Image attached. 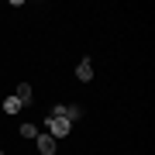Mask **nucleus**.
<instances>
[{
    "instance_id": "obj_1",
    "label": "nucleus",
    "mask_w": 155,
    "mask_h": 155,
    "mask_svg": "<svg viewBox=\"0 0 155 155\" xmlns=\"http://www.w3.org/2000/svg\"><path fill=\"white\" fill-rule=\"evenodd\" d=\"M41 124H45V134H52L55 141L59 138H69V131H72V121H66V117H52V114L45 117Z\"/></svg>"
},
{
    "instance_id": "obj_7",
    "label": "nucleus",
    "mask_w": 155,
    "mask_h": 155,
    "mask_svg": "<svg viewBox=\"0 0 155 155\" xmlns=\"http://www.w3.org/2000/svg\"><path fill=\"white\" fill-rule=\"evenodd\" d=\"M21 138H38V124L24 121V124H21Z\"/></svg>"
},
{
    "instance_id": "obj_6",
    "label": "nucleus",
    "mask_w": 155,
    "mask_h": 155,
    "mask_svg": "<svg viewBox=\"0 0 155 155\" xmlns=\"http://www.w3.org/2000/svg\"><path fill=\"white\" fill-rule=\"evenodd\" d=\"M62 117H66V121H79V117H83V107H76V104H66Z\"/></svg>"
},
{
    "instance_id": "obj_2",
    "label": "nucleus",
    "mask_w": 155,
    "mask_h": 155,
    "mask_svg": "<svg viewBox=\"0 0 155 155\" xmlns=\"http://www.w3.org/2000/svg\"><path fill=\"white\" fill-rule=\"evenodd\" d=\"M76 79H79V83H93V59H79Z\"/></svg>"
},
{
    "instance_id": "obj_3",
    "label": "nucleus",
    "mask_w": 155,
    "mask_h": 155,
    "mask_svg": "<svg viewBox=\"0 0 155 155\" xmlns=\"http://www.w3.org/2000/svg\"><path fill=\"white\" fill-rule=\"evenodd\" d=\"M38 152L41 155H55V138L45 134V131H38Z\"/></svg>"
},
{
    "instance_id": "obj_8",
    "label": "nucleus",
    "mask_w": 155,
    "mask_h": 155,
    "mask_svg": "<svg viewBox=\"0 0 155 155\" xmlns=\"http://www.w3.org/2000/svg\"><path fill=\"white\" fill-rule=\"evenodd\" d=\"M0 155H4V152H0Z\"/></svg>"
},
{
    "instance_id": "obj_4",
    "label": "nucleus",
    "mask_w": 155,
    "mask_h": 155,
    "mask_svg": "<svg viewBox=\"0 0 155 155\" xmlns=\"http://www.w3.org/2000/svg\"><path fill=\"white\" fill-rule=\"evenodd\" d=\"M14 97H17V100H21V104H24V107H28V104H31V100H35V90H31V83H17V90H14Z\"/></svg>"
},
{
    "instance_id": "obj_5",
    "label": "nucleus",
    "mask_w": 155,
    "mask_h": 155,
    "mask_svg": "<svg viewBox=\"0 0 155 155\" xmlns=\"http://www.w3.org/2000/svg\"><path fill=\"white\" fill-rule=\"evenodd\" d=\"M21 110H24V104H21V100H17L14 93L4 100V114H11V117H14V114H21Z\"/></svg>"
}]
</instances>
